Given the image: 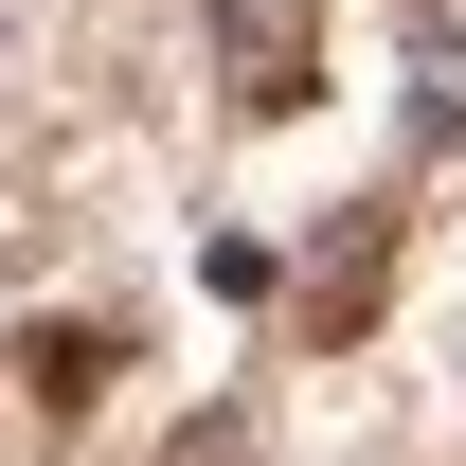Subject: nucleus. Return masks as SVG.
<instances>
[{"label": "nucleus", "mask_w": 466, "mask_h": 466, "mask_svg": "<svg viewBox=\"0 0 466 466\" xmlns=\"http://www.w3.org/2000/svg\"><path fill=\"white\" fill-rule=\"evenodd\" d=\"M216 72H233V108H305V0H233Z\"/></svg>", "instance_id": "1"}, {"label": "nucleus", "mask_w": 466, "mask_h": 466, "mask_svg": "<svg viewBox=\"0 0 466 466\" xmlns=\"http://www.w3.org/2000/svg\"><path fill=\"white\" fill-rule=\"evenodd\" d=\"M18 377H36V412H90V377H108V323H36V341H18Z\"/></svg>", "instance_id": "2"}, {"label": "nucleus", "mask_w": 466, "mask_h": 466, "mask_svg": "<svg viewBox=\"0 0 466 466\" xmlns=\"http://www.w3.org/2000/svg\"><path fill=\"white\" fill-rule=\"evenodd\" d=\"M179 466H251V431H198V449H179Z\"/></svg>", "instance_id": "3"}]
</instances>
